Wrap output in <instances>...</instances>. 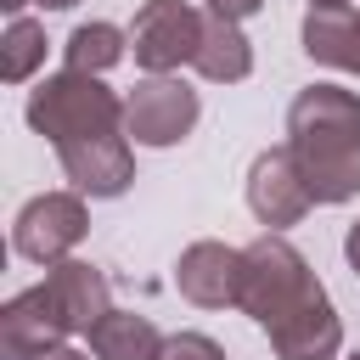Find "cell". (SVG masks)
Here are the masks:
<instances>
[{
  "mask_svg": "<svg viewBox=\"0 0 360 360\" xmlns=\"http://www.w3.org/2000/svg\"><path fill=\"white\" fill-rule=\"evenodd\" d=\"M287 146L315 202H349L360 191V96L343 84H309L287 107Z\"/></svg>",
  "mask_w": 360,
  "mask_h": 360,
  "instance_id": "6da1fadb",
  "label": "cell"
},
{
  "mask_svg": "<svg viewBox=\"0 0 360 360\" xmlns=\"http://www.w3.org/2000/svg\"><path fill=\"white\" fill-rule=\"evenodd\" d=\"M28 129L45 135L51 146L79 141V135H107L124 129V96L101 84V73H79L62 68L51 79H39V90L28 96Z\"/></svg>",
  "mask_w": 360,
  "mask_h": 360,
  "instance_id": "7a4b0ae2",
  "label": "cell"
},
{
  "mask_svg": "<svg viewBox=\"0 0 360 360\" xmlns=\"http://www.w3.org/2000/svg\"><path fill=\"white\" fill-rule=\"evenodd\" d=\"M315 287H321V276L309 270V259H304L287 236L264 231V236H253V242L242 248L236 309H242V315H253L259 326H276V321H281L287 309H298Z\"/></svg>",
  "mask_w": 360,
  "mask_h": 360,
  "instance_id": "3957f363",
  "label": "cell"
},
{
  "mask_svg": "<svg viewBox=\"0 0 360 360\" xmlns=\"http://www.w3.org/2000/svg\"><path fill=\"white\" fill-rule=\"evenodd\" d=\"M197 90L174 73H146L124 96V135L135 146H174L197 129Z\"/></svg>",
  "mask_w": 360,
  "mask_h": 360,
  "instance_id": "277c9868",
  "label": "cell"
},
{
  "mask_svg": "<svg viewBox=\"0 0 360 360\" xmlns=\"http://www.w3.org/2000/svg\"><path fill=\"white\" fill-rule=\"evenodd\" d=\"M90 231V208H84V191H39L17 208L11 219V248L28 259V264H56L68 259Z\"/></svg>",
  "mask_w": 360,
  "mask_h": 360,
  "instance_id": "5b68a950",
  "label": "cell"
},
{
  "mask_svg": "<svg viewBox=\"0 0 360 360\" xmlns=\"http://www.w3.org/2000/svg\"><path fill=\"white\" fill-rule=\"evenodd\" d=\"M202 45V11L191 0H146L129 22V51L146 73H174L197 62Z\"/></svg>",
  "mask_w": 360,
  "mask_h": 360,
  "instance_id": "8992f818",
  "label": "cell"
},
{
  "mask_svg": "<svg viewBox=\"0 0 360 360\" xmlns=\"http://www.w3.org/2000/svg\"><path fill=\"white\" fill-rule=\"evenodd\" d=\"M248 208L259 225L281 231V225H298L309 208H315V191L292 158V146H264L248 169Z\"/></svg>",
  "mask_w": 360,
  "mask_h": 360,
  "instance_id": "52a82bcc",
  "label": "cell"
},
{
  "mask_svg": "<svg viewBox=\"0 0 360 360\" xmlns=\"http://www.w3.org/2000/svg\"><path fill=\"white\" fill-rule=\"evenodd\" d=\"M56 163L73 180V191H84V197H124L129 180H135V152H129V135L124 129L62 141L56 146Z\"/></svg>",
  "mask_w": 360,
  "mask_h": 360,
  "instance_id": "ba28073f",
  "label": "cell"
},
{
  "mask_svg": "<svg viewBox=\"0 0 360 360\" xmlns=\"http://www.w3.org/2000/svg\"><path fill=\"white\" fill-rule=\"evenodd\" d=\"M39 292H45V304H51V315L62 321L68 338H73V332H90V326L112 309L107 276H101L96 264H84V259H56V264H45Z\"/></svg>",
  "mask_w": 360,
  "mask_h": 360,
  "instance_id": "9c48e42d",
  "label": "cell"
},
{
  "mask_svg": "<svg viewBox=\"0 0 360 360\" xmlns=\"http://www.w3.org/2000/svg\"><path fill=\"white\" fill-rule=\"evenodd\" d=\"M264 332H270L276 360H338V349H343V321H338L326 287H315L298 309H287Z\"/></svg>",
  "mask_w": 360,
  "mask_h": 360,
  "instance_id": "30bf717a",
  "label": "cell"
},
{
  "mask_svg": "<svg viewBox=\"0 0 360 360\" xmlns=\"http://www.w3.org/2000/svg\"><path fill=\"white\" fill-rule=\"evenodd\" d=\"M236 281H242V248L191 242V248L174 259V287H180V298H191L197 309H225V304H236Z\"/></svg>",
  "mask_w": 360,
  "mask_h": 360,
  "instance_id": "8fae6325",
  "label": "cell"
},
{
  "mask_svg": "<svg viewBox=\"0 0 360 360\" xmlns=\"http://www.w3.org/2000/svg\"><path fill=\"white\" fill-rule=\"evenodd\" d=\"M62 321L51 315V304H45V292L39 287H28V292H17L6 309H0V354L6 360H39V354H51V349H62Z\"/></svg>",
  "mask_w": 360,
  "mask_h": 360,
  "instance_id": "7c38bea8",
  "label": "cell"
},
{
  "mask_svg": "<svg viewBox=\"0 0 360 360\" xmlns=\"http://www.w3.org/2000/svg\"><path fill=\"white\" fill-rule=\"evenodd\" d=\"M298 39H304V51L315 62L343 68V73H360V11L354 6H309Z\"/></svg>",
  "mask_w": 360,
  "mask_h": 360,
  "instance_id": "4fadbf2b",
  "label": "cell"
},
{
  "mask_svg": "<svg viewBox=\"0 0 360 360\" xmlns=\"http://www.w3.org/2000/svg\"><path fill=\"white\" fill-rule=\"evenodd\" d=\"M208 84H236L253 73V45L242 34L236 17H219V11H202V45H197V62H191Z\"/></svg>",
  "mask_w": 360,
  "mask_h": 360,
  "instance_id": "5bb4252c",
  "label": "cell"
},
{
  "mask_svg": "<svg viewBox=\"0 0 360 360\" xmlns=\"http://www.w3.org/2000/svg\"><path fill=\"white\" fill-rule=\"evenodd\" d=\"M90 354L96 360H163V332L146 321V315H135V309H107L90 332Z\"/></svg>",
  "mask_w": 360,
  "mask_h": 360,
  "instance_id": "9a60e30c",
  "label": "cell"
},
{
  "mask_svg": "<svg viewBox=\"0 0 360 360\" xmlns=\"http://www.w3.org/2000/svg\"><path fill=\"white\" fill-rule=\"evenodd\" d=\"M124 51H129V34H124L118 22H79V28L62 39L68 68H79V73H107V68L124 62Z\"/></svg>",
  "mask_w": 360,
  "mask_h": 360,
  "instance_id": "2e32d148",
  "label": "cell"
},
{
  "mask_svg": "<svg viewBox=\"0 0 360 360\" xmlns=\"http://www.w3.org/2000/svg\"><path fill=\"white\" fill-rule=\"evenodd\" d=\"M45 28L34 22V17H11L6 22V34H0V79L6 84H22L39 62H45Z\"/></svg>",
  "mask_w": 360,
  "mask_h": 360,
  "instance_id": "e0dca14e",
  "label": "cell"
},
{
  "mask_svg": "<svg viewBox=\"0 0 360 360\" xmlns=\"http://www.w3.org/2000/svg\"><path fill=\"white\" fill-rule=\"evenodd\" d=\"M163 360H225V349L208 338V332H174L163 343Z\"/></svg>",
  "mask_w": 360,
  "mask_h": 360,
  "instance_id": "ac0fdd59",
  "label": "cell"
},
{
  "mask_svg": "<svg viewBox=\"0 0 360 360\" xmlns=\"http://www.w3.org/2000/svg\"><path fill=\"white\" fill-rule=\"evenodd\" d=\"M208 11H219V17H253V11H264V0H208Z\"/></svg>",
  "mask_w": 360,
  "mask_h": 360,
  "instance_id": "d6986e66",
  "label": "cell"
},
{
  "mask_svg": "<svg viewBox=\"0 0 360 360\" xmlns=\"http://www.w3.org/2000/svg\"><path fill=\"white\" fill-rule=\"evenodd\" d=\"M343 259H349V270H360V219H354L349 236H343Z\"/></svg>",
  "mask_w": 360,
  "mask_h": 360,
  "instance_id": "ffe728a7",
  "label": "cell"
},
{
  "mask_svg": "<svg viewBox=\"0 0 360 360\" xmlns=\"http://www.w3.org/2000/svg\"><path fill=\"white\" fill-rule=\"evenodd\" d=\"M39 360H90V354H84V349H68V343H62V349H51V354H39Z\"/></svg>",
  "mask_w": 360,
  "mask_h": 360,
  "instance_id": "44dd1931",
  "label": "cell"
},
{
  "mask_svg": "<svg viewBox=\"0 0 360 360\" xmlns=\"http://www.w3.org/2000/svg\"><path fill=\"white\" fill-rule=\"evenodd\" d=\"M22 6H28V0H0V11H6V17H22Z\"/></svg>",
  "mask_w": 360,
  "mask_h": 360,
  "instance_id": "7402d4cb",
  "label": "cell"
},
{
  "mask_svg": "<svg viewBox=\"0 0 360 360\" xmlns=\"http://www.w3.org/2000/svg\"><path fill=\"white\" fill-rule=\"evenodd\" d=\"M45 11H68V6H79V0H39Z\"/></svg>",
  "mask_w": 360,
  "mask_h": 360,
  "instance_id": "603a6c76",
  "label": "cell"
},
{
  "mask_svg": "<svg viewBox=\"0 0 360 360\" xmlns=\"http://www.w3.org/2000/svg\"><path fill=\"white\" fill-rule=\"evenodd\" d=\"M309 6H349V0H309Z\"/></svg>",
  "mask_w": 360,
  "mask_h": 360,
  "instance_id": "cb8c5ba5",
  "label": "cell"
},
{
  "mask_svg": "<svg viewBox=\"0 0 360 360\" xmlns=\"http://www.w3.org/2000/svg\"><path fill=\"white\" fill-rule=\"evenodd\" d=\"M349 360H360V349H354V354H349Z\"/></svg>",
  "mask_w": 360,
  "mask_h": 360,
  "instance_id": "d4e9b609",
  "label": "cell"
}]
</instances>
